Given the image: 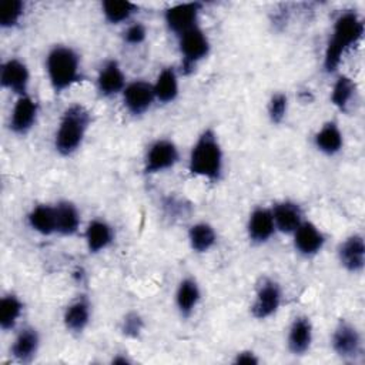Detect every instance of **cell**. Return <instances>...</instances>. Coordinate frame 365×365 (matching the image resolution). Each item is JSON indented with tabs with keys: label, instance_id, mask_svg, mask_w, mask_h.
Returning a JSON list of instances; mask_svg holds the SVG:
<instances>
[{
	"label": "cell",
	"instance_id": "cell-1",
	"mask_svg": "<svg viewBox=\"0 0 365 365\" xmlns=\"http://www.w3.org/2000/svg\"><path fill=\"white\" fill-rule=\"evenodd\" d=\"M364 30V21L355 10H345L336 17L324 53L322 67L327 73L336 71L345 53L361 41Z\"/></svg>",
	"mask_w": 365,
	"mask_h": 365
},
{
	"label": "cell",
	"instance_id": "cell-2",
	"mask_svg": "<svg viewBox=\"0 0 365 365\" xmlns=\"http://www.w3.org/2000/svg\"><path fill=\"white\" fill-rule=\"evenodd\" d=\"M222 170L224 154L218 135L212 128H207L198 135L194 145L191 147L188 157V171L192 175L217 182L222 177Z\"/></svg>",
	"mask_w": 365,
	"mask_h": 365
},
{
	"label": "cell",
	"instance_id": "cell-3",
	"mask_svg": "<svg viewBox=\"0 0 365 365\" xmlns=\"http://www.w3.org/2000/svg\"><path fill=\"white\" fill-rule=\"evenodd\" d=\"M90 123L91 114L84 106L73 104L67 107L60 118L54 135L56 151L63 157L74 154L81 147Z\"/></svg>",
	"mask_w": 365,
	"mask_h": 365
},
{
	"label": "cell",
	"instance_id": "cell-4",
	"mask_svg": "<svg viewBox=\"0 0 365 365\" xmlns=\"http://www.w3.org/2000/svg\"><path fill=\"white\" fill-rule=\"evenodd\" d=\"M46 70L56 93H61L81 78L80 56L68 46H54L46 57Z\"/></svg>",
	"mask_w": 365,
	"mask_h": 365
},
{
	"label": "cell",
	"instance_id": "cell-5",
	"mask_svg": "<svg viewBox=\"0 0 365 365\" xmlns=\"http://www.w3.org/2000/svg\"><path fill=\"white\" fill-rule=\"evenodd\" d=\"M178 38L180 53L182 56V71L188 74L197 63L208 56L211 47L210 40L200 26L185 31Z\"/></svg>",
	"mask_w": 365,
	"mask_h": 365
},
{
	"label": "cell",
	"instance_id": "cell-6",
	"mask_svg": "<svg viewBox=\"0 0 365 365\" xmlns=\"http://www.w3.org/2000/svg\"><path fill=\"white\" fill-rule=\"evenodd\" d=\"M180 154L177 145L171 140H155L147 150L144 158V174H157L173 168L178 163Z\"/></svg>",
	"mask_w": 365,
	"mask_h": 365
},
{
	"label": "cell",
	"instance_id": "cell-7",
	"mask_svg": "<svg viewBox=\"0 0 365 365\" xmlns=\"http://www.w3.org/2000/svg\"><path fill=\"white\" fill-rule=\"evenodd\" d=\"M282 291L277 281L264 278L255 291V298L251 305V314L257 319H265L272 317L281 305Z\"/></svg>",
	"mask_w": 365,
	"mask_h": 365
},
{
	"label": "cell",
	"instance_id": "cell-8",
	"mask_svg": "<svg viewBox=\"0 0 365 365\" xmlns=\"http://www.w3.org/2000/svg\"><path fill=\"white\" fill-rule=\"evenodd\" d=\"M331 345L334 352L345 361H354L362 352L361 334L355 325L346 321H339L335 327Z\"/></svg>",
	"mask_w": 365,
	"mask_h": 365
},
{
	"label": "cell",
	"instance_id": "cell-9",
	"mask_svg": "<svg viewBox=\"0 0 365 365\" xmlns=\"http://www.w3.org/2000/svg\"><path fill=\"white\" fill-rule=\"evenodd\" d=\"M202 9V4L198 1L178 3L164 11V21L170 31L178 37L185 31L198 26V16Z\"/></svg>",
	"mask_w": 365,
	"mask_h": 365
},
{
	"label": "cell",
	"instance_id": "cell-10",
	"mask_svg": "<svg viewBox=\"0 0 365 365\" xmlns=\"http://www.w3.org/2000/svg\"><path fill=\"white\" fill-rule=\"evenodd\" d=\"M123 103L124 107L133 114H144L154 103L155 94L154 87L148 81L135 80L128 83L123 90Z\"/></svg>",
	"mask_w": 365,
	"mask_h": 365
},
{
	"label": "cell",
	"instance_id": "cell-11",
	"mask_svg": "<svg viewBox=\"0 0 365 365\" xmlns=\"http://www.w3.org/2000/svg\"><path fill=\"white\" fill-rule=\"evenodd\" d=\"M30 73L27 66L19 58H10L3 63L0 70V83L4 88L13 91L19 97L27 96Z\"/></svg>",
	"mask_w": 365,
	"mask_h": 365
},
{
	"label": "cell",
	"instance_id": "cell-12",
	"mask_svg": "<svg viewBox=\"0 0 365 365\" xmlns=\"http://www.w3.org/2000/svg\"><path fill=\"white\" fill-rule=\"evenodd\" d=\"M38 114V104L30 96H21L14 103L10 115V130L14 134L24 135L36 124Z\"/></svg>",
	"mask_w": 365,
	"mask_h": 365
},
{
	"label": "cell",
	"instance_id": "cell-13",
	"mask_svg": "<svg viewBox=\"0 0 365 365\" xmlns=\"http://www.w3.org/2000/svg\"><path fill=\"white\" fill-rule=\"evenodd\" d=\"M338 259L348 272H361L365 265V241L361 234H352L338 247Z\"/></svg>",
	"mask_w": 365,
	"mask_h": 365
},
{
	"label": "cell",
	"instance_id": "cell-14",
	"mask_svg": "<svg viewBox=\"0 0 365 365\" xmlns=\"http://www.w3.org/2000/svg\"><path fill=\"white\" fill-rule=\"evenodd\" d=\"M294 247L304 257L317 255L325 245V237L321 230L311 221H302L292 232Z\"/></svg>",
	"mask_w": 365,
	"mask_h": 365
},
{
	"label": "cell",
	"instance_id": "cell-15",
	"mask_svg": "<svg viewBox=\"0 0 365 365\" xmlns=\"http://www.w3.org/2000/svg\"><path fill=\"white\" fill-rule=\"evenodd\" d=\"M275 231L277 228H275V222L269 208L257 207L250 214V218L247 222V232L251 242L264 244L274 235Z\"/></svg>",
	"mask_w": 365,
	"mask_h": 365
},
{
	"label": "cell",
	"instance_id": "cell-16",
	"mask_svg": "<svg viewBox=\"0 0 365 365\" xmlns=\"http://www.w3.org/2000/svg\"><path fill=\"white\" fill-rule=\"evenodd\" d=\"M125 76L115 60H107L97 76V90L103 97H111L123 93L125 87Z\"/></svg>",
	"mask_w": 365,
	"mask_h": 365
},
{
	"label": "cell",
	"instance_id": "cell-17",
	"mask_svg": "<svg viewBox=\"0 0 365 365\" xmlns=\"http://www.w3.org/2000/svg\"><path fill=\"white\" fill-rule=\"evenodd\" d=\"M272 218L275 228L284 234H292L304 221L301 207L289 200L277 202L272 208Z\"/></svg>",
	"mask_w": 365,
	"mask_h": 365
},
{
	"label": "cell",
	"instance_id": "cell-18",
	"mask_svg": "<svg viewBox=\"0 0 365 365\" xmlns=\"http://www.w3.org/2000/svg\"><path fill=\"white\" fill-rule=\"evenodd\" d=\"M287 344L294 355H302L309 349L312 344V324L308 317L301 315L292 321L288 329Z\"/></svg>",
	"mask_w": 365,
	"mask_h": 365
},
{
	"label": "cell",
	"instance_id": "cell-19",
	"mask_svg": "<svg viewBox=\"0 0 365 365\" xmlns=\"http://www.w3.org/2000/svg\"><path fill=\"white\" fill-rule=\"evenodd\" d=\"M38 346H40L38 332L33 327H26L20 329L19 334L16 335L10 348V354L17 362L26 364L36 356Z\"/></svg>",
	"mask_w": 365,
	"mask_h": 365
},
{
	"label": "cell",
	"instance_id": "cell-20",
	"mask_svg": "<svg viewBox=\"0 0 365 365\" xmlns=\"http://www.w3.org/2000/svg\"><path fill=\"white\" fill-rule=\"evenodd\" d=\"M84 240L88 252L97 254L111 245L114 240V232L107 221L96 218L88 222L84 232Z\"/></svg>",
	"mask_w": 365,
	"mask_h": 365
},
{
	"label": "cell",
	"instance_id": "cell-21",
	"mask_svg": "<svg viewBox=\"0 0 365 365\" xmlns=\"http://www.w3.org/2000/svg\"><path fill=\"white\" fill-rule=\"evenodd\" d=\"M314 144L325 155H335L342 150L344 135L335 121H327L314 135Z\"/></svg>",
	"mask_w": 365,
	"mask_h": 365
},
{
	"label": "cell",
	"instance_id": "cell-22",
	"mask_svg": "<svg viewBox=\"0 0 365 365\" xmlns=\"http://www.w3.org/2000/svg\"><path fill=\"white\" fill-rule=\"evenodd\" d=\"M201 299V289L197 281L187 277L180 281L175 291V305L182 317H190Z\"/></svg>",
	"mask_w": 365,
	"mask_h": 365
},
{
	"label": "cell",
	"instance_id": "cell-23",
	"mask_svg": "<svg viewBox=\"0 0 365 365\" xmlns=\"http://www.w3.org/2000/svg\"><path fill=\"white\" fill-rule=\"evenodd\" d=\"M90 315H91L90 302L86 297H81L66 307L63 314V322L70 332L80 334L87 328L90 322Z\"/></svg>",
	"mask_w": 365,
	"mask_h": 365
},
{
	"label": "cell",
	"instance_id": "cell-24",
	"mask_svg": "<svg viewBox=\"0 0 365 365\" xmlns=\"http://www.w3.org/2000/svg\"><path fill=\"white\" fill-rule=\"evenodd\" d=\"M27 222L31 230L41 235H51L57 232L56 205L38 204L33 207L27 215Z\"/></svg>",
	"mask_w": 365,
	"mask_h": 365
},
{
	"label": "cell",
	"instance_id": "cell-25",
	"mask_svg": "<svg viewBox=\"0 0 365 365\" xmlns=\"http://www.w3.org/2000/svg\"><path fill=\"white\" fill-rule=\"evenodd\" d=\"M155 100L163 104L171 103L178 96V77L173 67H165L157 76L155 83L153 84Z\"/></svg>",
	"mask_w": 365,
	"mask_h": 365
},
{
	"label": "cell",
	"instance_id": "cell-26",
	"mask_svg": "<svg viewBox=\"0 0 365 365\" xmlns=\"http://www.w3.org/2000/svg\"><path fill=\"white\" fill-rule=\"evenodd\" d=\"M57 214V234L74 235L80 227V212L77 207L70 201H60L56 204Z\"/></svg>",
	"mask_w": 365,
	"mask_h": 365
},
{
	"label": "cell",
	"instance_id": "cell-27",
	"mask_svg": "<svg viewBox=\"0 0 365 365\" xmlns=\"http://www.w3.org/2000/svg\"><path fill=\"white\" fill-rule=\"evenodd\" d=\"M188 242L192 251L200 254L207 252L217 242L215 230L208 222L192 224L188 230Z\"/></svg>",
	"mask_w": 365,
	"mask_h": 365
},
{
	"label": "cell",
	"instance_id": "cell-28",
	"mask_svg": "<svg viewBox=\"0 0 365 365\" xmlns=\"http://www.w3.org/2000/svg\"><path fill=\"white\" fill-rule=\"evenodd\" d=\"M101 10L110 24H120L130 20V17L137 13L138 6L127 0H104Z\"/></svg>",
	"mask_w": 365,
	"mask_h": 365
},
{
	"label": "cell",
	"instance_id": "cell-29",
	"mask_svg": "<svg viewBox=\"0 0 365 365\" xmlns=\"http://www.w3.org/2000/svg\"><path fill=\"white\" fill-rule=\"evenodd\" d=\"M355 83L351 77L341 74L336 77L332 90H331V103L339 110V111H348V107L355 96Z\"/></svg>",
	"mask_w": 365,
	"mask_h": 365
},
{
	"label": "cell",
	"instance_id": "cell-30",
	"mask_svg": "<svg viewBox=\"0 0 365 365\" xmlns=\"http://www.w3.org/2000/svg\"><path fill=\"white\" fill-rule=\"evenodd\" d=\"M23 302L14 294H7L0 301V327L4 331L13 329L17 324L21 312H23Z\"/></svg>",
	"mask_w": 365,
	"mask_h": 365
},
{
	"label": "cell",
	"instance_id": "cell-31",
	"mask_svg": "<svg viewBox=\"0 0 365 365\" xmlns=\"http://www.w3.org/2000/svg\"><path fill=\"white\" fill-rule=\"evenodd\" d=\"M24 3L21 0H7L0 6V27L1 29H13L19 24L23 13Z\"/></svg>",
	"mask_w": 365,
	"mask_h": 365
},
{
	"label": "cell",
	"instance_id": "cell-32",
	"mask_svg": "<svg viewBox=\"0 0 365 365\" xmlns=\"http://www.w3.org/2000/svg\"><path fill=\"white\" fill-rule=\"evenodd\" d=\"M288 110V97L284 93H275L268 101V117L271 123L279 124L284 121Z\"/></svg>",
	"mask_w": 365,
	"mask_h": 365
},
{
	"label": "cell",
	"instance_id": "cell-33",
	"mask_svg": "<svg viewBox=\"0 0 365 365\" xmlns=\"http://www.w3.org/2000/svg\"><path fill=\"white\" fill-rule=\"evenodd\" d=\"M143 328H144V321L138 312L131 311V312L125 314V317L123 318L121 331L125 336L135 339L143 332Z\"/></svg>",
	"mask_w": 365,
	"mask_h": 365
},
{
	"label": "cell",
	"instance_id": "cell-34",
	"mask_svg": "<svg viewBox=\"0 0 365 365\" xmlns=\"http://www.w3.org/2000/svg\"><path fill=\"white\" fill-rule=\"evenodd\" d=\"M147 37V29L143 23L140 21H134L130 26H127V29L123 33V38L125 43L137 46L141 44Z\"/></svg>",
	"mask_w": 365,
	"mask_h": 365
},
{
	"label": "cell",
	"instance_id": "cell-35",
	"mask_svg": "<svg viewBox=\"0 0 365 365\" xmlns=\"http://www.w3.org/2000/svg\"><path fill=\"white\" fill-rule=\"evenodd\" d=\"M234 364H244V365H255L258 364V358L252 351H241L235 355Z\"/></svg>",
	"mask_w": 365,
	"mask_h": 365
},
{
	"label": "cell",
	"instance_id": "cell-36",
	"mask_svg": "<svg viewBox=\"0 0 365 365\" xmlns=\"http://www.w3.org/2000/svg\"><path fill=\"white\" fill-rule=\"evenodd\" d=\"M113 364H121V365H125V364H130V361H128L127 358H124V356H115V358L113 359Z\"/></svg>",
	"mask_w": 365,
	"mask_h": 365
}]
</instances>
